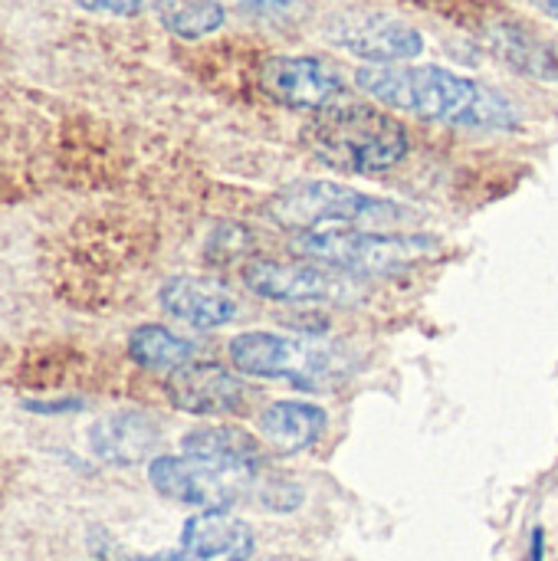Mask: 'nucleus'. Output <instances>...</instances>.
I'll return each mask as SVG.
<instances>
[{
    "mask_svg": "<svg viewBox=\"0 0 558 561\" xmlns=\"http://www.w3.org/2000/svg\"><path fill=\"white\" fill-rule=\"evenodd\" d=\"M355 85L375 102L424 122L457 128H516L520 122L503 92L444 66H362Z\"/></svg>",
    "mask_w": 558,
    "mask_h": 561,
    "instance_id": "nucleus-1",
    "label": "nucleus"
},
{
    "mask_svg": "<svg viewBox=\"0 0 558 561\" xmlns=\"http://www.w3.org/2000/svg\"><path fill=\"white\" fill-rule=\"evenodd\" d=\"M312 154L345 174H378L405 161L411 138L408 128L378 105L339 99L303 131Z\"/></svg>",
    "mask_w": 558,
    "mask_h": 561,
    "instance_id": "nucleus-2",
    "label": "nucleus"
},
{
    "mask_svg": "<svg viewBox=\"0 0 558 561\" xmlns=\"http://www.w3.org/2000/svg\"><path fill=\"white\" fill-rule=\"evenodd\" d=\"M270 217L293 233L385 230L405 220V207L332 181H296L270 201Z\"/></svg>",
    "mask_w": 558,
    "mask_h": 561,
    "instance_id": "nucleus-3",
    "label": "nucleus"
},
{
    "mask_svg": "<svg viewBox=\"0 0 558 561\" xmlns=\"http://www.w3.org/2000/svg\"><path fill=\"white\" fill-rule=\"evenodd\" d=\"M296 247L312 260L345 273H398L441 253V243L428 233H388V230L299 233Z\"/></svg>",
    "mask_w": 558,
    "mask_h": 561,
    "instance_id": "nucleus-4",
    "label": "nucleus"
},
{
    "mask_svg": "<svg viewBox=\"0 0 558 561\" xmlns=\"http://www.w3.org/2000/svg\"><path fill=\"white\" fill-rule=\"evenodd\" d=\"M230 365L240 375L266 381H293L299 388H316L342 371V355L322 339H296L276 332H243L230 339Z\"/></svg>",
    "mask_w": 558,
    "mask_h": 561,
    "instance_id": "nucleus-5",
    "label": "nucleus"
},
{
    "mask_svg": "<svg viewBox=\"0 0 558 561\" xmlns=\"http://www.w3.org/2000/svg\"><path fill=\"white\" fill-rule=\"evenodd\" d=\"M148 483L171 503L191 506L197 513H227L253 490L257 473L181 454L155 457L148 463Z\"/></svg>",
    "mask_w": 558,
    "mask_h": 561,
    "instance_id": "nucleus-6",
    "label": "nucleus"
},
{
    "mask_svg": "<svg viewBox=\"0 0 558 561\" xmlns=\"http://www.w3.org/2000/svg\"><path fill=\"white\" fill-rule=\"evenodd\" d=\"M326 36L329 43L365 59L368 66H398L424 53L421 30L388 10H339L326 20Z\"/></svg>",
    "mask_w": 558,
    "mask_h": 561,
    "instance_id": "nucleus-7",
    "label": "nucleus"
},
{
    "mask_svg": "<svg viewBox=\"0 0 558 561\" xmlns=\"http://www.w3.org/2000/svg\"><path fill=\"white\" fill-rule=\"evenodd\" d=\"M250 293L270 302H352L362 296V283L335 266L319 263H283V260H253L243 270Z\"/></svg>",
    "mask_w": 558,
    "mask_h": 561,
    "instance_id": "nucleus-8",
    "label": "nucleus"
},
{
    "mask_svg": "<svg viewBox=\"0 0 558 561\" xmlns=\"http://www.w3.org/2000/svg\"><path fill=\"white\" fill-rule=\"evenodd\" d=\"M263 92L286 105V108H303V112H322L332 102L342 99V79L335 69H329L316 56H273L263 62L260 72Z\"/></svg>",
    "mask_w": 558,
    "mask_h": 561,
    "instance_id": "nucleus-9",
    "label": "nucleus"
},
{
    "mask_svg": "<svg viewBox=\"0 0 558 561\" xmlns=\"http://www.w3.org/2000/svg\"><path fill=\"white\" fill-rule=\"evenodd\" d=\"M253 529L230 513H197L181 529V549L128 561H250Z\"/></svg>",
    "mask_w": 558,
    "mask_h": 561,
    "instance_id": "nucleus-10",
    "label": "nucleus"
},
{
    "mask_svg": "<svg viewBox=\"0 0 558 561\" xmlns=\"http://www.w3.org/2000/svg\"><path fill=\"white\" fill-rule=\"evenodd\" d=\"M168 398L178 411L194 417H227L240 414L247 404V388L237 375L220 365L194 362L168 378Z\"/></svg>",
    "mask_w": 558,
    "mask_h": 561,
    "instance_id": "nucleus-11",
    "label": "nucleus"
},
{
    "mask_svg": "<svg viewBox=\"0 0 558 561\" xmlns=\"http://www.w3.org/2000/svg\"><path fill=\"white\" fill-rule=\"evenodd\" d=\"M158 302L178 322L210 332L240 319V299L210 276H174L161 286Z\"/></svg>",
    "mask_w": 558,
    "mask_h": 561,
    "instance_id": "nucleus-12",
    "label": "nucleus"
},
{
    "mask_svg": "<svg viewBox=\"0 0 558 561\" xmlns=\"http://www.w3.org/2000/svg\"><path fill=\"white\" fill-rule=\"evenodd\" d=\"M158 444H161V427L155 417L141 411H122L89 427V450L95 460L109 467L145 463L158 450Z\"/></svg>",
    "mask_w": 558,
    "mask_h": 561,
    "instance_id": "nucleus-13",
    "label": "nucleus"
},
{
    "mask_svg": "<svg viewBox=\"0 0 558 561\" xmlns=\"http://www.w3.org/2000/svg\"><path fill=\"white\" fill-rule=\"evenodd\" d=\"M326 431V411L309 401H273L260 414V437L276 454H299Z\"/></svg>",
    "mask_w": 558,
    "mask_h": 561,
    "instance_id": "nucleus-14",
    "label": "nucleus"
},
{
    "mask_svg": "<svg viewBox=\"0 0 558 561\" xmlns=\"http://www.w3.org/2000/svg\"><path fill=\"white\" fill-rule=\"evenodd\" d=\"M487 43L500 59H506L516 72L553 82L558 79V49L539 33L526 30L516 20H497L487 26Z\"/></svg>",
    "mask_w": 558,
    "mask_h": 561,
    "instance_id": "nucleus-15",
    "label": "nucleus"
},
{
    "mask_svg": "<svg viewBox=\"0 0 558 561\" xmlns=\"http://www.w3.org/2000/svg\"><path fill=\"white\" fill-rule=\"evenodd\" d=\"M181 450L187 457L237 467V470L260 473V467H263V444L250 431L230 427V424H210V427H197V431L184 434Z\"/></svg>",
    "mask_w": 558,
    "mask_h": 561,
    "instance_id": "nucleus-16",
    "label": "nucleus"
},
{
    "mask_svg": "<svg viewBox=\"0 0 558 561\" xmlns=\"http://www.w3.org/2000/svg\"><path fill=\"white\" fill-rule=\"evenodd\" d=\"M128 355L138 368L148 371H181L197 362V345L184 335H174L164 325H138L128 335Z\"/></svg>",
    "mask_w": 558,
    "mask_h": 561,
    "instance_id": "nucleus-17",
    "label": "nucleus"
},
{
    "mask_svg": "<svg viewBox=\"0 0 558 561\" xmlns=\"http://www.w3.org/2000/svg\"><path fill=\"white\" fill-rule=\"evenodd\" d=\"M224 20L227 10L220 0H181L161 10V23L181 39H201L207 33H217Z\"/></svg>",
    "mask_w": 558,
    "mask_h": 561,
    "instance_id": "nucleus-18",
    "label": "nucleus"
},
{
    "mask_svg": "<svg viewBox=\"0 0 558 561\" xmlns=\"http://www.w3.org/2000/svg\"><path fill=\"white\" fill-rule=\"evenodd\" d=\"M76 7L89 13H105V16H135L145 10L148 0H72Z\"/></svg>",
    "mask_w": 558,
    "mask_h": 561,
    "instance_id": "nucleus-19",
    "label": "nucleus"
},
{
    "mask_svg": "<svg viewBox=\"0 0 558 561\" xmlns=\"http://www.w3.org/2000/svg\"><path fill=\"white\" fill-rule=\"evenodd\" d=\"M23 408L26 411H33V414H43V417H53V414H72V411H82L86 408V401L82 398H59V401H23Z\"/></svg>",
    "mask_w": 558,
    "mask_h": 561,
    "instance_id": "nucleus-20",
    "label": "nucleus"
},
{
    "mask_svg": "<svg viewBox=\"0 0 558 561\" xmlns=\"http://www.w3.org/2000/svg\"><path fill=\"white\" fill-rule=\"evenodd\" d=\"M296 0H240V7L253 16H280L286 10H293Z\"/></svg>",
    "mask_w": 558,
    "mask_h": 561,
    "instance_id": "nucleus-21",
    "label": "nucleus"
},
{
    "mask_svg": "<svg viewBox=\"0 0 558 561\" xmlns=\"http://www.w3.org/2000/svg\"><path fill=\"white\" fill-rule=\"evenodd\" d=\"M529 561H546V533L533 529L529 536Z\"/></svg>",
    "mask_w": 558,
    "mask_h": 561,
    "instance_id": "nucleus-22",
    "label": "nucleus"
},
{
    "mask_svg": "<svg viewBox=\"0 0 558 561\" xmlns=\"http://www.w3.org/2000/svg\"><path fill=\"white\" fill-rule=\"evenodd\" d=\"M533 7H539L543 13H549L553 20H558V0H529Z\"/></svg>",
    "mask_w": 558,
    "mask_h": 561,
    "instance_id": "nucleus-23",
    "label": "nucleus"
}]
</instances>
